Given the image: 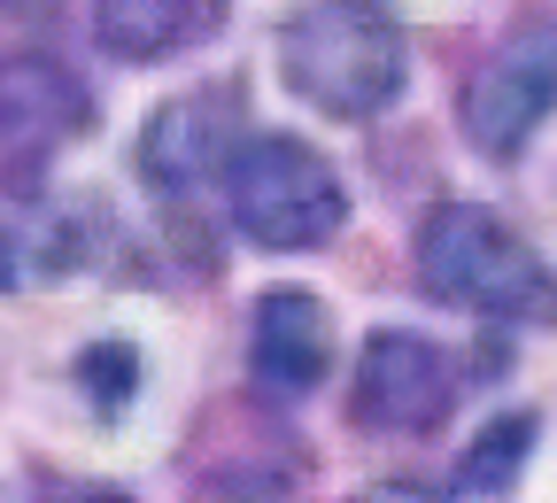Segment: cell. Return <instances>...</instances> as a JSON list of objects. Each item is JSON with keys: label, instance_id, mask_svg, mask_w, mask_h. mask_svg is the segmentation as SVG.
Returning <instances> with one entry per match:
<instances>
[{"label": "cell", "instance_id": "1", "mask_svg": "<svg viewBox=\"0 0 557 503\" xmlns=\"http://www.w3.org/2000/svg\"><path fill=\"white\" fill-rule=\"evenodd\" d=\"M418 286L449 310L504 326H557V271L480 201H442L418 225Z\"/></svg>", "mask_w": 557, "mask_h": 503}, {"label": "cell", "instance_id": "2", "mask_svg": "<svg viewBox=\"0 0 557 503\" xmlns=\"http://www.w3.org/2000/svg\"><path fill=\"white\" fill-rule=\"evenodd\" d=\"M278 70L325 116H380L410 78V47L387 0H310L278 32Z\"/></svg>", "mask_w": 557, "mask_h": 503}, {"label": "cell", "instance_id": "3", "mask_svg": "<svg viewBox=\"0 0 557 503\" xmlns=\"http://www.w3.org/2000/svg\"><path fill=\"white\" fill-rule=\"evenodd\" d=\"M225 209L256 248H318L341 233L348 194L333 163L295 132H256L225 163Z\"/></svg>", "mask_w": 557, "mask_h": 503}, {"label": "cell", "instance_id": "4", "mask_svg": "<svg viewBox=\"0 0 557 503\" xmlns=\"http://www.w3.org/2000/svg\"><path fill=\"white\" fill-rule=\"evenodd\" d=\"M457 356L434 348L426 333H372L357 356V380H348V410L372 434H434V426L457 410Z\"/></svg>", "mask_w": 557, "mask_h": 503}, {"label": "cell", "instance_id": "5", "mask_svg": "<svg viewBox=\"0 0 557 503\" xmlns=\"http://www.w3.org/2000/svg\"><path fill=\"white\" fill-rule=\"evenodd\" d=\"M549 109H557V24H527V32H511L496 54L472 70V86H465V139L487 163H511Z\"/></svg>", "mask_w": 557, "mask_h": 503}, {"label": "cell", "instance_id": "6", "mask_svg": "<svg viewBox=\"0 0 557 503\" xmlns=\"http://www.w3.org/2000/svg\"><path fill=\"white\" fill-rule=\"evenodd\" d=\"M94 124V94L54 54H0V179L39 171Z\"/></svg>", "mask_w": 557, "mask_h": 503}, {"label": "cell", "instance_id": "7", "mask_svg": "<svg viewBox=\"0 0 557 503\" xmlns=\"http://www.w3.org/2000/svg\"><path fill=\"white\" fill-rule=\"evenodd\" d=\"M233 132H240V86H194L139 124V179L186 201L218 179V163H233Z\"/></svg>", "mask_w": 557, "mask_h": 503}, {"label": "cell", "instance_id": "8", "mask_svg": "<svg viewBox=\"0 0 557 503\" xmlns=\"http://www.w3.org/2000/svg\"><path fill=\"white\" fill-rule=\"evenodd\" d=\"M248 365L271 395H310L333 372V318L310 286H271L256 303V341H248Z\"/></svg>", "mask_w": 557, "mask_h": 503}, {"label": "cell", "instance_id": "9", "mask_svg": "<svg viewBox=\"0 0 557 503\" xmlns=\"http://www.w3.org/2000/svg\"><path fill=\"white\" fill-rule=\"evenodd\" d=\"M225 24V0H94V39L116 62L186 54Z\"/></svg>", "mask_w": 557, "mask_h": 503}, {"label": "cell", "instance_id": "10", "mask_svg": "<svg viewBox=\"0 0 557 503\" xmlns=\"http://www.w3.org/2000/svg\"><path fill=\"white\" fill-rule=\"evenodd\" d=\"M534 434H542V418H534V410H504V418H487V426H480V442H465L457 495H504V488L527 473Z\"/></svg>", "mask_w": 557, "mask_h": 503}, {"label": "cell", "instance_id": "11", "mask_svg": "<svg viewBox=\"0 0 557 503\" xmlns=\"http://www.w3.org/2000/svg\"><path fill=\"white\" fill-rule=\"evenodd\" d=\"M78 380H86V395H94L101 410H124V403H132V380H139V356H132L124 341H94V348L78 356Z\"/></svg>", "mask_w": 557, "mask_h": 503}, {"label": "cell", "instance_id": "12", "mask_svg": "<svg viewBox=\"0 0 557 503\" xmlns=\"http://www.w3.org/2000/svg\"><path fill=\"white\" fill-rule=\"evenodd\" d=\"M364 503H442V495L410 488V480H380V488H364Z\"/></svg>", "mask_w": 557, "mask_h": 503}, {"label": "cell", "instance_id": "13", "mask_svg": "<svg viewBox=\"0 0 557 503\" xmlns=\"http://www.w3.org/2000/svg\"><path fill=\"white\" fill-rule=\"evenodd\" d=\"M54 0H0V16H47Z\"/></svg>", "mask_w": 557, "mask_h": 503}, {"label": "cell", "instance_id": "14", "mask_svg": "<svg viewBox=\"0 0 557 503\" xmlns=\"http://www.w3.org/2000/svg\"><path fill=\"white\" fill-rule=\"evenodd\" d=\"M0 286H16V248L0 241Z\"/></svg>", "mask_w": 557, "mask_h": 503}]
</instances>
